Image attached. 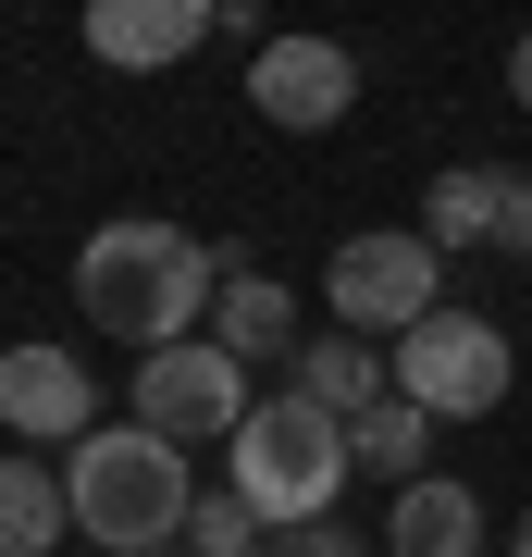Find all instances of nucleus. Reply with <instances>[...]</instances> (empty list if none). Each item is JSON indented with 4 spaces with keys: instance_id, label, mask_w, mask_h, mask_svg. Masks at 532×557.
I'll list each match as a JSON object with an SVG mask.
<instances>
[{
    "instance_id": "obj_1",
    "label": "nucleus",
    "mask_w": 532,
    "mask_h": 557,
    "mask_svg": "<svg viewBox=\"0 0 532 557\" xmlns=\"http://www.w3.org/2000/svg\"><path fill=\"white\" fill-rule=\"evenodd\" d=\"M211 298H223V260L186 236V223H99L75 248V310L124 347H174V335H211Z\"/></svg>"
},
{
    "instance_id": "obj_2",
    "label": "nucleus",
    "mask_w": 532,
    "mask_h": 557,
    "mask_svg": "<svg viewBox=\"0 0 532 557\" xmlns=\"http://www.w3.org/2000/svg\"><path fill=\"white\" fill-rule=\"evenodd\" d=\"M62 483H75V533L112 545V557H149L186 533L198 483H186V446L149 434V421H99V434H75V458H62Z\"/></svg>"
},
{
    "instance_id": "obj_3",
    "label": "nucleus",
    "mask_w": 532,
    "mask_h": 557,
    "mask_svg": "<svg viewBox=\"0 0 532 557\" xmlns=\"http://www.w3.org/2000/svg\"><path fill=\"white\" fill-rule=\"evenodd\" d=\"M223 446H236V496H248L260 520H273V533H285V520H335L347 471H359V434H347V409L297 397V384H285V397H260V409H248Z\"/></svg>"
},
{
    "instance_id": "obj_4",
    "label": "nucleus",
    "mask_w": 532,
    "mask_h": 557,
    "mask_svg": "<svg viewBox=\"0 0 532 557\" xmlns=\"http://www.w3.org/2000/svg\"><path fill=\"white\" fill-rule=\"evenodd\" d=\"M384 372H396V397H421L434 421H483L508 397V335H495L483 310H421Z\"/></svg>"
},
{
    "instance_id": "obj_5",
    "label": "nucleus",
    "mask_w": 532,
    "mask_h": 557,
    "mask_svg": "<svg viewBox=\"0 0 532 557\" xmlns=\"http://www.w3.org/2000/svg\"><path fill=\"white\" fill-rule=\"evenodd\" d=\"M434 285H446V248L421 236V223H384V236H347L335 248L322 298H335L347 335H409V322L434 310Z\"/></svg>"
},
{
    "instance_id": "obj_6",
    "label": "nucleus",
    "mask_w": 532,
    "mask_h": 557,
    "mask_svg": "<svg viewBox=\"0 0 532 557\" xmlns=\"http://www.w3.org/2000/svg\"><path fill=\"white\" fill-rule=\"evenodd\" d=\"M248 409H260V397H248V359L223 347V335H174V347L137 359V421H149V434H174V446L236 434Z\"/></svg>"
},
{
    "instance_id": "obj_7",
    "label": "nucleus",
    "mask_w": 532,
    "mask_h": 557,
    "mask_svg": "<svg viewBox=\"0 0 532 557\" xmlns=\"http://www.w3.org/2000/svg\"><path fill=\"white\" fill-rule=\"evenodd\" d=\"M347 100H359L347 38H260V62H248V112H260V124L322 137V124H347Z\"/></svg>"
},
{
    "instance_id": "obj_8",
    "label": "nucleus",
    "mask_w": 532,
    "mask_h": 557,
    "mask_svg": "<svg viewBox=\"0 0 532 557\" xmlns=\"http://www.w3.org/2000/svg\"><path fill=\"white\" fill-rule=\"evenodd\" d=\"M0 421L25 446H75V434H99V384L62 347H0Z\"/></svg>"
},
{
    "instance_id": "obj_9",
    "label": "nucleus",
    "mask_w": 532,
    "mask_h": 557,
    "mask_svg": "<svg viewBox=\"0 0 532 557\" xmlns=\"http://www.w3.org/2000/svg\"><path fill=\"white\" fill-rule=\"evenodd\" d=\"M211 25H223V0H87V50L112 62V75H161V62H186Z\"/></svg>"
},
{
    "instance_id": "obj_10",
    "label": "nucleus",
    "mask_w": 532,
    "mask_h": 557,
    "mask_svg": "<svg viewBox=\"0 0 532 557\" xmlns=\"http://www.w3.org/2000/svg\"><path fill=\"white\" fill-rule=\"evenodd\" d=\"M384 557H483V496L446 471L396 483V520H384Z\"/></svg>"
},
{
    "instance_id": "obj_11",
    "label": "nucleus",
    "mask_w": 532,
    "mask_h": 557,
    "mask_svg": "<svg viewBox=\"0 0 532 557\" xmlns=\"http://www.w3.org/2000/svg\"><path fill=\"white\" fill-rule=\"evenodd\" d=\"M508 199H520L508 161H458V174H434V199H421V236L434 248H508Z\"/></svg>"
},
{
    "instance_id": "obj_12",
    "label": "nucleus",
    "mask_w": 532,
    "mask_h": 557,
    "mask_svg": "<svg viewBox=\"0 0 532 557\" xmlns=\"http://www.w3.org/2000/svg\"><path fill=\"white\" fill-rule=\"evenodd\" d=\"M62 533H75V483L38 471L25 446H0V557H50Z\"/></svg>"
},
{
    "instance_id": "obj_13",
    "label": "nucleus",
    "mask_w": 532,
    "mask_h": 557,
    "mask_svg": "<svg viewBox=\"0 0 532 557\" xmlns=\"http://www.w3.org/2000/svg\"><path fill=\"white\" fill-rule=\"evenodd\" d=\"M211 335L236 347V359H297V298L273 273H236L223 260V298H211Z\"/></svg>"
},
{
    "instance_id": "obj_14",
    "label": "nucleus",
    "mask_w": 532,
    "mask_h": 557,
    "mask_svg": "<svg viewBox=\"0 0 532 557\" xmlns=\"http://www.w3.org/2000/svg\"><path fill=\"white\" fill-rule=\"evenodd\" d=\"M384 384H396V372L347 335V322H335V335H297V397H322V409H347V421H359Z\"/></svg>"
},
{
    "instance_id": "obj_15",
    "label": "nucleus",
    "mask_w": 532,
    "mask_h": 557,
    "mask_svg": "<svg viewBox=\"0 0 532 557\" xmlns=\"http://www.w3.org/2000/svg\"><path fill=\"white\" fill-rule=\"evenodd\" d=\"M347 434H359V471H384V483H421V446H434V409L384 384V397H372V409L347 421Z\"/></svg>"
},
{
    "instance_id": "obj_16",
    "label": "nucleus",
    "mask_w": 532,
    "mask_h": 557,
    "mask_svg": "<svg viewBox=\"0 0 532 557\" xmlns=\"http://www.w3.org/2000/svg\"><path fill=\"white\" fill-rule=\"evenodd\" d=\"M260 533H273V520H260L248 496H211V483H198V508H186V545L198 557H248Z\"/></svg>"
},
{
    "instance_id": "obj_17",
    "label": "nucleus",
    "mask_w": 532,
    "mask_h": 557,
    "mask_svg": "<svg viewBox=\"0 0 532 557\" xmlns=\"http://www.w3.org/2000/svg\"><path fill=\"white\" fill-rule=\"evenodd\" d=\"M248 557H359V545L335 533V520H285V533H260Z\"/></svg>"
},
{
    "instance_id": "obj_18",
    "label": "nucleus",
    "mask_w": 532,
    "mask_h": 557,
    "mask_svg": "<svg viewBox=\"0 0 532 557\" xmlns=\"http://www.w3.org/2000/svg\"><path fill=\"white\" fill-rule=\"evenodd\" d=\"M508 100L532 112V25H520V50H508Z\"/></svg>"
},
{
    "instance_id": "obj_19",
    "label": "nucleus",
    "mask_w": 532,
    "mask_h": 557,
    "mask_svg": "<svg viewBox=\"0 0 532 557\" xmlns=\"http://www.w3.org/2000/svg\"><path fill=\"white\" fill-rule=\"evenodd\" d=\"M508 248H532V174H520V199H508Z\"/></svg>"
},
{
    "instance_id": "obj_20",
    "label": "nucleus",
    "mask_w": 532,
    "mask_h": 557,
    "mask_svg": "<svg viewBox=\"0 0 532 557\" xmlns=\"http://www.w3.org/2000/svg\"><path fill=\"white\" fill-rule=\"evenodd\" d=\"M149 557H198V545H186V533H174V545H149Z\"/></svg>"
},
{
    "instance_id": "obj_21",
    "label": "nucleus",
    "mask_w": 532,
    "mask_h": 557,
    "mask_svg": "<svg viewBox=\"0 0 532 557\" xmlns=\"http://www.w3.org/2000/svg\"><path fill=\"white\" fill-rule=\"evenodd\" d=\"M508 557H532V508H520V545H508Z\"/></svg>"
}]
</instances>
